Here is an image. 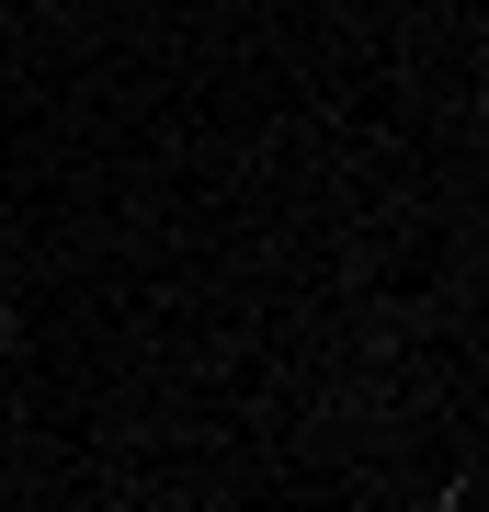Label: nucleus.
<instances>
[{"mask_svg":"<svg viewBox=\"0 0 489 512\" xmlns=\"http://www.w3.org/2000/svg\"><path fill=\"white\" fill-rule=\"evenodd\" d=\"M0 353H12V296H0Z\"/></svg>","mask_w":489,"mask_h":512,"instance_id":"nucleus-1","label":"nucleus"}]
</instances>
